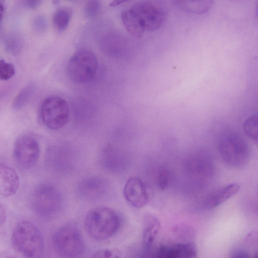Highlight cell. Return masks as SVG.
<instances>
[{"instance_id":"7c38bea8","label":"cell","mask_w":258,"mask_h":258,"mask_svg":"<svg viewBox=\"0 0 258 258\" xmlns=\"http://www.w3.org/2000/svg\"><path fill=\"white\" fill-rule=\"evenodd\" d=\"M197 248L194 242L160 246L155 251L157 257H196Z\"/></svg>"},{"instance_id":"ac0fdd59","label":"cell","mask_w":258,"mask_h":258,"mask_svg":"<svg viewBox=\"0 0 258 258\" xmlns=\"http://www.w3.org/2000/svg\"><path fill=\"white\" fill-rule=\"evenodd\" d=\"M72 12L68 8H60L53 14L52 22L54 28L58 31L64 30L69 23Z\"/></svg>"},{"instance_id":"d6986e66","label":"cell","mask_w":258,"mask_h":258,"mask_svg":"<svg viewBox=\"0 0 258 258\" xmlns=\"http://www.w3.org/2000/svg\"><path fill=\"white\" fill-rule=\"evenodd\" d=\"M257 115L254 113L249 116L243 123V130L246 136L257 143L258 137Z\"/></svg>"},{"instance_id":"ffe728a7","label":"cell","mask_w":258,"mask_h":258,"mask_svg":"<svg viewBox=\"0 0 258 258\" xmlns=\"http://www.w3.org/2000/svg\"><path fill=\"white\" fill-rule=\"evenodd\" d=\"M15 74V66L4 60H0V79L8 80L12 78Z\"/></svg>"},{"instance_id":"cb8c5ba5","label":"cell","mask_w":258,"mask_h":258,"mask_svg":"<svg viewBox=\"0 0 258 258\" xmlns=\"http://www.w3.org/2000/svg\"><path fill=\"white\" fill-rule=\"evenodd\" d=\"M7 219V213L4 206L0 203V228L5 224Z\"/></svg>"},{"instance_id":"4fadbf2b","label":"cell","mask_w":258,"mask_h":258,"mask_svg":"<svg viewBox=\"0 0 258 258\" xmlns=\"http://www.w3.org/2000/svg\"><path fill=\"white\" fill-rule=\"evenodd\" d=\"M19 186L17 172L11 167L0 163V195L11 197L15 195Z\"/></svg>"},{"instance_id":"8fae6325","label":"cell","mask_w":258,"mask_h":258,"mask_svg":"<svg viewBox=\"0 0 258 258\" xmlns=\"http://www.w3.org/2000/svg\"><path fill=\"white\" fill-rule=\"evenodd\" d=\"M108 184L102 177L88 176L80 180L77 185L78 194L88 200H94L102 197L107 191Z\"/></svg>"},{"instance_id":"277c9868","label":"cell","mask_w":258,"mask_h":258,"mask_svg":"<svg viewBox=\"0 0 258 258\" xmlns=\"http://www.w3.org/2000/svg\"><path fill=\"white\" fill-rule=\"evenodd\" d=\"M218 148L224 160L233 166H241L249 156L247 142L240 134L233 131H225L221 134Z\"/></svg>"},{"instance_id":"7a4b0ae2","label":"cell","mask_w":258,"mask_h":258,"mask_svg":"<svg viewBox=\"0 0 258 258\" xmlns=\"http://www.w3.org/2000/svg\"><path fill=\"white\" fill-rule=\"evenodd\" d=\"M120 225L119 217L113 209L105 207L90 210L84 220L88 235L97 240H104L114 235Z\"/></svg>"},{"instance_id":"ba28073f","label":"cell","mask_w":258,"mask_h":258,"mask_svg":"<svg viewBox=\"0 0 258 258\" xmlns=\"http://www.w3.org/2000/svg\"><path fill=\"white\" fill-rule=\"evenodd\" d=\"M131 9L145 31L158 30L166 19L164 9L159 4L151 1H144L135 4Z\"/></svg>"},{"instance_id":"5b68a950","label":"cell","mask_w":258,"mask_h":258,"mask_svg":"<svg viewBox=\"0 0 258 258\" xmlns=\"http://www.w3.org/2000/svg\"><path fill=\"white\" fill-rule=\"evenodd\" d=\"M52 242L55 251L62 257H77L85 250L81 233L73 224H66L57 229L53 235Z\"/></svg>"},{"instance_id":"52a82bcc","label":"cell","mask_w":258,"mask_h":258,"mask_svg":"<svg viewBox=\"0 0 258 258\" xmlns=\"http://www.w3.org/2000/svg\"><path fill=\"white\" fill-rule=\"evenodd\" d=\"M40 116L46 126L51 130H58L68 122L70 110L67 101L58 96H51L42 103Z\"/></svg>"},{"instance_id":"7402d4cb","label":"cell","mask_w":258,"mask_h":258,"mask_svg":"<svg viewBox=\"0 0 258 258\" xmlns=\"http://www.w3.org/2000/svg\"><path fill=\"white\" fill-rule=\"evenodd\" d=\"M101 6L100 0H89L86 7V13L89 17H94L98 12Z\"/></svg>"},{"instance_id":"44dd1931","label":"cell","mask_w":258,"mask_h":258,"mask_svg":"<svg viewBox=\"0 0 258 258\" xmlns=\"http://www.w3.org/2000/svg\"><path fill=\"white\" fill-rule=\"evenodd\" d=\"M93 257L97 258L120 257L121 253L119 249L116 248H104L95 252Z\"/></svg>"},{"instance_id":"6da1fadb","label":"cell","mask_w":258,"mask_h":258,"mask_svg":"<svg viewBox=\"0 0 258 258\" xmlns=\"http://www.w3.org/2000/svg\"><path fill=\"white\" fill-rule=\"evenodd\" d=\"M12 243L15 249L26 257H42L44 240L40 230L32 223L22 221L14 229Z\"/></svg>"},{"instance_id":"30bf717a","label":"cell","mask_w":258,"mask_h":258,"mask_svg":"<svg viewBox=\"0 0 258 258\" xmlns=\"http://www.w3.org/2000/svg\"><path fill=\"white\" fill-rule=\"evenodd\" d=\"M123 193L126 201L136 208L144 207L149 201V196L146 185L140 178L136 177L127 180Z\"/></svg>"},{"instance_id":"d4e9b609","label":"cell","mask_w":258,"mask_h":258,"mask_svg":"<svg viewBox=\"0 0 258 258\" xmlns=\"http://www.w3.org/2000/svg\"><path fill=\"white\" fill-rule=\"evenodd\" d=\"M131 0H113L110 4L109 6L110 7H116L119 5H121V4H123L124 3H126L127 2H128Z\"/></svg>"},{"instance_id":"9c48e42d","label":"cell","mask_w":258,"mask_h":258,"mask_svg":"<svg viewBox=\"0 0 258 258\" xmlns=\"http://www.w3.org/2000/svg\"><path fill=\"white\" fill-rule=\"evenodd\" d=\"M40 147L37 140L29 135L18 137L14 145V157L17 163L25 168H30L37 162Z\"/></svg>"},{"instance_id":"603a6c76","label":"cell","mask_w":258,"mask_h":258,"mask_svg":"<svg viewBox=\"0 0 258 258\" xmlns=\"http://www.w3.org/2000/svg\"><path fill=\"white\" fill-rule=\"evenodd\" d=\"M170 180V176L168 170L162 169L159 174L158 182V186L161 189H165L168 185Z\"/></svg>"},{"instance_id":"9a60e30c","label":"cell","mask_w":258,"mask_h":258,"mask_svg":"<svg viewBox=\"0 0 258 258\" xmlns=\"http://www.w3.org/2000/svg\"><path fill=\"white\" fill-rule=\"evenodd\" d=\"M238 183H232L225 185L215 191L208 198L207 206L210 208H215L230 199L240 190Z\"/></svg>"},{"instance_id":"2e32d148","label":"cell","mask_w":258,"mask_h":258,"mask_svg":"<svg viewBox=\"0 0 258 258\" xmlns=\"http://www.w3.org/2000/svg\"><path fill=\"white\" fill-rule=\"evenodd\" d=\"M177 2L183 11L195 15L207 14L214 3V0H177Z\"/></svg>"},{"instance_id":"484cf974","label":"cell","mask_w":258,"mask_h":258,"mask_svg":"<svg viewBox=\"0 0 258 258\" xmlns=\"http://www.w3.org/2000/svg\"><path fill=\"white\" fill-rule=\"evenodd\" d=\"M4 13V7L3 4L0 3V19L3 17Z\"/></svg>"},{"instance_id":"3957f363","label":"cell","mask_w":258,"mask_h":258,"mask_svg":"<svg viewBox=\"0 0 258 258\" xmlns=\"http://www.w3.org/2000/svg\"><path fill=\"white\" fill-rule=\"evenodd\" d=\"M32 205L37 215L50 219L57 216L62 210L63 197L60 191L52 184L41 183L33 192Z\"/></svg>"},{"instance_id":"8992f818","label":"cell","mask_w":258,"mask_h":258,"mask_svg":"<svg viewBox=\"0 0 258 258\" xmlns=\"http://www.w3.org/2000/svg\"><path fill=\"white\" fill-rule=\"evenodd\" d=\"M98 69V62L95 55L91 51L79 49L70 58L67 72L70 78L78 84L91 82Z\"/></svg>"},{"instance_id":"5bb4252c","label":"cell","mask_w":258,"mask_h":258,"mask_svg":"<svg viewBox=\"0 0 258 258\" xmlns=\"http://www.w3.org/2000/svg\"><path fill=\"white\" fill-rule=\"evenodd\" d=\"M160 228V222L155 216L147 214L143 219V243L145 249L152 246Z\"/></svg>"},{"instance_id":"e0dca14e","label":"cell","mask_w":258,"mask_h":258,"mask_svg":"<svg viewBox=\"0 0 258 258\" xmlns=\"http://www.w3.org/2000/svg\"><path fill=\"white\" fill-rule=\"evenodd\" d=\"M121 19L125 29L130 34L137 38L143 36L145 32L131 8L122 12Z\"/></svg>"}]
</instances>
